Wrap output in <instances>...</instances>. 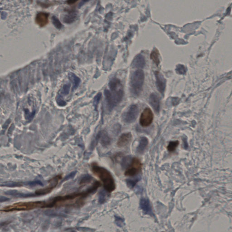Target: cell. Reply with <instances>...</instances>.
I'll list each match as a JSON object with an SVG mask.
<instances>
[{"label": "cell", "mask_w": 232, "mask_h": 232, "mask_svg": "<svg viewBox=\"0 0 232 232\" xmlns=\"http://www.w3.org/2000/svg\"><path fill=\"white\" fill-rule=\"evenodd\" d=\"M91 170L102 181L104 190L108 193H111L116 189L114 178L110 171L105 168L99 166L96 162L91 164Z\"/></svg>", "instance_id": "cell-1"}, {"label": "cell", "mask_w": 232, "mask_h": 232, "mask_svg": "<svg viewBox=\"0 0 232 232\" xmlns=\"http://www.w3.org/2000/svg\"><path fill=\"white\" fill-rule=\"evenodd\" d=\"M111 97L115 107L121 102L124 97V90L121 81L117 78H112L109 83Z\"/></svg>", "instance_id": "cell-2"}, {"label": "cell", "mask_w": 232, "mask_h": 232, "mask_svg": "<svg viewBox=\"0 0 232 232\" xmlns=\"http://www.w3.org/2000/svg\"><path fill=\"white\" fill-rule=\"evenodd\" d=\"M145 79L143 70H136L131 75L130 80V91L134 96H139L142 90Z\"/></svg>", "instance_id": "cell-3"}, {"label": "cell", "mask_w": 232, "mask_h": 232, "mask_svg": "<svg viewBox=\"0 0 232 232\" xmlns=\"http://www.w3.org/2000/svg\"><path fill=\"white\" fill-rule=\"evenodd\" d=\"M45 201L28 202L17 203L13 205L6 206L1 210L3 212H11L13 211L29 210L32 209L42 208H44Z\"/></svg>", "instance_id": "cell-4"}, {"label": "cell", "mask_w": 232, "mask_h": 232, "mask_svg": "<svg viewBox=\"0 0 232 232\" xmlns=\"http://www.w3.org/2000/svg\"><path fill=\"white\" fill-rule=\"evenodd\" d=\"M142 164L141 160L136 157H134L131 159L130 164L126 170L124 175L126 176H136L140 172Z\"/></svg>", "instance_id": "cell-5"}, {"label": "cell", "mask_w": 232, "mask_h": 232, "mask_svg": "<svg viewBox=\"0 0 232 232\" xmlns=\"http://www.w3.org/2000/svg\"><path fill=\"white\" fill-rule=\"evenodd\" d=\"M139 113L138 107L136 105H131L122 115V120L125 123L130 124L136 120Z\"/></svg>", "instance_id": "cell-6"}, {"label": "cell", "mask_w": 232, "mask_h": 232, "mask_svg": "<svg viewBox=\"0 0 232 232\" xmlns=\"http://www.w3.org/2000/svg\"><path fill=\"white\" fill-rule=\"evenodd\" d=\"M62 175H59L54 177L49 180V185L45 188L41 189L36 191L35 195H44L50 193L58 185L59 181L62 179Z\"/></svg>", "instance_id": "cell-7"}, {"label": "cell", "mask_w": 232, "mask_h": 232, "mask_svg": "<svg viewBox=\"0 0 232 232\" xmlns=\"http://www.w3.org/2000/svg\"><path fill=\"white\" fill-rule=\"evenodd\" d=\"M154 115L151 109L146 107L143 110L140 118V124L142 127H147L151 125L153 121Z\"/></svg>", "instance_id": "cell-8"}, {"label": "cell", "mask_w": 232, "mask_h": 232, "mask_svg": "<svg viewBox=\"0 0 232 232\" xmlns=\"http://www.w3.org/2000/svg\"><path fill=\"white\" fill-rule=\"evenodd\" d=\"M94 141L96 143L99 141L102 146L105 147L109 146L111 142V138L107 134V131L104 130L98 132Z\"/></svg>", "instance_id": "cell-9"}, {"label": "cell", "mask_w": 232, "mask_h": 232, "mask_svg": "<svg viewBox=\"0 0 232 232\" xmlns=\"http://www.w3.org/2000/svg\"><path fill=\"white\" fill-rule=\"evenodd\" d=\"M155 74L157 89L160 93L162 95H164L166 88V80L165 79L163 75L158 71L155 72Z\"/></svg>", "instance_id": "cell-10"}, {"label": "cell", "mask_w": 232, "mask_h": 232, "mask_svg": "<svg viewBox=\"0 0 232 232\" xmlns=\"http://www.w3.org/2000/svg\"><path fill=\"white\" fill-rule=\"evenodd\" d=\"M132 138L130 132L124 133L120 136L117 141V146L119 147H123L129 144Z\"/></svg>", "instance_id": "cell-11"}, {"label": "cell", "mask_w": 232, "mask_h": 232, "mask_svg": "<svg viewBox=\"0 0 232 232\" xmlns=\"http://www.w3.org/2000/svg\"><path fill=\"white\" fill-rule=\"evenodd\" d=\"M49 14L47 13L40 12L36 16V23L41 27H45L49 23Z\"/></svg>", "instance_id": "cell-12"}, {"label": "cell", "mask_w": 232, "mask_h": 232, "mask_svg": "<svg viewBox=\"0 0 232 232\" xmlns=\"http://www.w3.org/2000/svg\"><path fill=\"white\" fill-rule=\"evenodd\" d=\"M149 103L156 113H158L160 110V99L157 94L152 93L149 97Z\"/></svg>", "instance_id": "cell-13"}, {"label": "cell", "mask_w": 232, "mask_h": 232, "mask_svg": "<svg viewBox=\"0 0 232 232\" xmlns=\"http://www.w3.org/2000/svg\"><path fill=\"white\" fill-rule=\"evenodd\" d=\"M67 13L64 15L63 21L65 23L70 24L74 22L78 17L77 11L74 10H67Z\"/></svg>", "instance_id": "cell-14"}, {"label": "cell", "mask_w": 232, "mask_h": 232, "mask_svg": "<svg viewBox=\"0 0 232 232\" xmlns=\"http://www.w3.org/2000/svg\"><path fill=\"white\" fill-rule=\"evenodd\" d=\"M146 65V61L144 56L139 54L135 57L132 61L131 66L133 68L141 69L144 68Z\"/></svg>", "instance_id": "cell-15"}, {"label": "cell", "mask_w": 232, "mask_h": 232, "mask_svg": "<svg viewBox=\"0 0 232 232\" xmlns=\"http://www.w3.org/2000/svg\"><path fill=\"white\" fill-rule=\"evenodd\" d=\"M148 144V140L146 137L143 136L140 140L139 145L136 148L137 153L142 154L144 153Z\"/></svg>", "instance_id": "cell-16"}, {"label": "cell", "mask_w": 232, "mask_h": 232, "mask_svg": "<svg viewBox=\"0 0 232 232\" xmlns=\"http://www.w3.org/2000/svg\"><path fill=\"white\" fill-rule=\"evenodd\" d=\"M104 93L105 100H106V103H107V109L109 111H112L113 108L115 107L113 104L112 100H111L110 91L109 90L105 89L104 90Z\"/></svg>", "instance_id": "cell-17"}, {"label": "cell", "mask_w": 232, "mask_h": 232, "mask_svg": "<svg viewBox=\"0 0 232 232\" xmlns=\"http://www.w3.org/2000/svg\"><path fill=\"white\" fill-rule=\"evenodd\" d=\"M69 79L70 81L73 84V88L74 89H76L79 87V84H80L81 80L79 79L78 76H76L75 74L73 73H70L69 74Z\"/></svg>", "instance_id": "cell-18"}, {"label": "cell", "mask_w": 232, "mask_h": 232, "mask_svg": "<svg viewBox=\"0 0 232 232\" xmlns=\"http://www.w3.org/2000/svg\"><path fill=\"white\" fill-rule=\"evenodd\" d=\"M150 58L156 65H158L160 63V53L157 49H155L151 52Z\"/></svg>", "instance_id": "cell-19"}, {"label": "cell", "mask_w": 232, "mask_h": 232, "mask_svg": "<svg viewBox=\"0 0 232 232\" xmlns=\"http://www.w3.org/2000/svg\"><path fill=\"white\" fill-rule=\"evenodd\" d=\"M93 178L89 175H86L82 178L79 181V185L83 186L86 185L89 183L91 182L93 180Z\"/></svg>", "instance_id": "cell-20"}, {"label": "cell", "mask_w": 232, "mask_h": 232, "mask_svg": "<svg viewBox=\"0 0 232 232\" xmlns=\"http://www.w3.org/2000/svg\"><path fill=\"white\" fill-rule=\"evenodd\" d=\"M179 144V141H170L167 146L168 150L170 152H173L176 150Z\"/></svg>", "instance_id": "cell-21"}, {"label": "cell", "mask_w": 232, "mask_h": 232, "mask_svg": "<svg viewBox=\"0 0 232 232\" xmlns=\"http://www.w3.org/2000/svg\"><path fill=\"white\" fill-rule=\"evenodd\" d=\"M107 194L104 190H101L98 194V202L100 204L104 203L106 200Z\"/></svg>", "instance_id": "cell-22"}, {"label": "cell", "mask_w": 232, "mask_h": 232, "mask_svg": "<svg viewBox=\"0 0 232 232\" xmlns=\"http://www.w3.org/2000/svg\"><path fill=\"white\" fill-rule=\"evenodd\" d=\"M131 159L129 156H126L121 160V165L122 168H126L129 166L131 162Z\"/></svg>", "instance_id": "cell-23"}, {"label": "cell", "mask_w": 232, "mask_h": 232, "mask_svg": "<svg viewBox=\"0 0 232 232\" xmlns=\"http://www.w3.org/2000/svg\"><path fill=\"white\" fill-rule=\"evenodd\" d=\"M140 180V178L135 179H127L126 180V185L127 186L130 188H133L137 182Z\"/></svg>", "instance_id": "cell-24"}, {"label": "cell", "mask_w": 232, "mask_h": 232, "mask_svg": "<svg viewBox=\"0 0 232 232\" xmlns=\"http://www.w3.org/2000/svg\"><path fill=\"white\" fill-rule=\"evenodd\" d=\"M101 98H102V93H99L95 96L94 99H93V106H94L96 110H97L98 105L99 104V102H100V100H101Z\"/></svg>", "instance_id": "cell-25"}, {"label": "cell", "mask_w": 232, "mask_h": 232, "mask_svg": "<svg viewBox=\"0 0 232 232\" xmlns=\"http://www.w3.org/2000/svg\"><path fill=\"white\" fill-rule=\"evenodd\" d=\"M52 21L53 25H54V26H55L57 29H61V28H62V23H61V22H60L59 19H58L57 17H56V16H53V17H52Z\"/></svg>", "instance_id": "cell-26"}, {"label": "cell", "mask_w": 232, "mask_h": 232, "mask_svg": "<svg viewBox=\"0 0 232 232\" xmlns=\"http://www.w3.org/2000/svg\"><path fill=\"white\" fill-rule=\"evenodd\" d=\"M175 71L177 74H185L186 72V68L185 66L182 65H177Z\"/></svg>", "instance_id": "cell-27"}, {"label": "cell", "mask_w": 232, "mask_h": 232, "mask_svg": "<svg viewBox=\"0 0 232 232\" xmlns=\"http://www.w3.org/2000/svg\"><path fill=\"white\" fill-rule=\"evenodd\" d=\"M70 85L69 84H66L63 86V88L61 89V94L64 95H67L70 93Z\"/></svg>", "instance_id": "cell-28"}, {"label": "cell", "mask_w": 232, "mask_h": 232, "mask_svg": "<svg viewBox=\"0 0 232 232\" xmlns=\"http://www.w3.org/2000/svg\"><path fill=\"white\" fill-rule=\"evenodd\" d=\"M56 102H57V104L59 106L64 107V106H66V102L63 99V98L61 95H58L57 96V98H56Z\"/></svg>", "instance_id": "cell-29"}, {"label": "cell", "mask_w": 232, "mask_h": 232, "mask_svg": "<svg viewBox=\"0 0 232 232\" xmlns=\"http://www.w3.org/2000/svg\"><path fill=\"white\" fill-rule=\"evenodd\" d=\"M115 223L118 226L122 227L123 225L124 220H122V218L119 216H115Z\"/></svg>", "instance_id": "cell-30"}, {"label": "cell", "mask_w": 232, "mask_h": 232, "mask_svg": "<svg viewBox=\"0 0 232 232\" xmlns=\"http://www.w3.org/2000/svg\"><path fill=\"white\" fill-rule=\"evenodd\" d=\"M76 173H77V171L72 172L71 173H70V174L68 175L65 177L62 182L66 181V180H69L71 179H73L75 176V175H76Z\"/></svg>", "instance_id": "cell-31"}, {"label": "cell", "mask_w": 232, "mask_h": 232, "mask_svg": "<svg viewBox=\"0 0 232 232\" xmlns=\"http://www.w3.org/2000/svg\"><path fill=\"white\" fill-rule=\"evenodd\" d=\"M9 200V199L4 196H0V203L7 201Z\"/></svg>", "instance_id": "cell-32"}, {"label": "cell", "mask_w": 232, "mask_h": 232, "mask_svg": "<svg viewBox=\"0 0 232 232\" xmlns=\"http://www.w3.org/2000/svg\"><path fill=\"white\" fill-rule=\"evenodd\" d=\"M76 1H68V2H67L69 4H73V3H74L76 2Z\"/></svg>", "instance_id": "cell-33"}]
</instances>
